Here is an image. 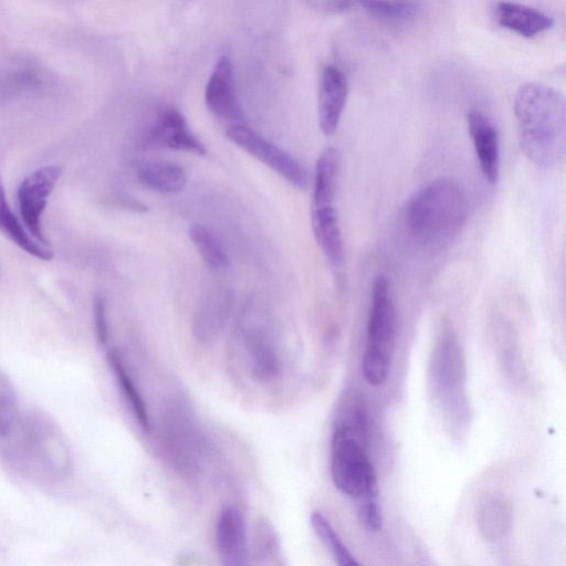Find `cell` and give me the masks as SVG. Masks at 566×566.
I'll return each instance as SVG.
<instances>
[{
  "mask_svg": "<svg viewBox=\"0 0 566 566\" xmlns=\"http://www.w3.org/2000/svg\"><path fill=\"white\" fill-rule=\"evenodd\" d=\"M311 525L338 565L350 566L358 564L324 514L313 512Z\"/></svg>",
  "mask_w": 566,
  "mask_h": 566,
  "instance_id": "24",
  "label": "cell"
},
{
  "mask_svg": "<svg viewBox=\"0 0 566 566\" xmlns=\"http://www.w3.org/2000/svg\"><path fill=\"white\" fill-rule=\"evenodd\" d=\"M150 145L205 156L207 149L192 133L184 115L174 107L163 109L146 137Z\"/></svg>",
  "mask_w": 566,
  "mask_h": 566,
  "instance_id": "12",
  "label": "cell"
},
{
  "mask_svg": "<svg viewBox=\"0 0 566 566\" xmlns=\"http://www.w3.org/2000/svg\"><path fill=\"white\" fill-rule=\"evenodd\" d=\"M234 297L230 290L213 287L198 301L192 318V334L198 343L210 345L222 334L231 315Z\"/></svg>",
  "mask_w": 566,
  "mask_h": 566,
  "instance_id": "10",
  "label": "cell"
},
{
  "mask_svg": "<svg viewBox=\"0 0 566 566\" xmlns=\"http://www.w3.org/2000/svg\"><path fill=\"white\" fill-rule=\"evenodd\" d=\"M326 7L333 11L363 9L370 17L390 24L408 23L421 11L419 0H327Z\"/></svg>",
  "mask_w": 566,
  "mask_h": 566,
  "instance_id": "15",
  "label": "cell"
},
{
  "mask_svg": "<svg viewBox=\"0 0 566 566\" xmlns=\"http://www.w3.org/2000/svg\"><path fill=\"white\" fill-rule=\"evenodd\" d=\"M61 175L60 166H43L28 175L18 188V202L23 226L43 244H46L42 231L43 212Z\"/></svg>",
  "mask_w": 566,
  "mask_h": 566,
  "instance_id": "8",
  "label": "cell"
},
{
  "mask_svg": "<svg viewBox=\"0 0 566 566\" xmlns=\"http://www.w3.org/2000/svg\"><path fill=\"white\" fill-rule=\"evenodd\" d=\"M255 534V551L259 557L274 558L279 563L280 546L276 533L265 521L258 522Z\"/></svg>",
  "mask_w": 566,
  "mask_h": 566,
  "instance_id": "25",
  "label": "cell"
},
{
  "mask_svg": "<svg viewBox=\"0 0 566 566\" xmlns=\"http://www.w3.org/2000/svg\"><path fill=\"white\" fill-rule=\"evenodd\" d=\"M188 234L208 268L214 271L230 268L231 261L227 250L209 228L195 223L189 227Z\"/></svg>",
  "mask_w": 566,
  "mask_h": 566,
  "instance_id": "23",
  "label": "cell"
},
{
  "mask_svg": "<svg viewBox=\"0 0 566 566\" xmlns=\"http://www.w3.org/2000/svg\"><path fill=\"white\" fill-rule=\"evenodd\" d=\"M365 417L360 410L350 421H340L334 429L331 444V473L335 488L359 502L378 497L375 468L364 444Z\"/></svg>",
  "mask_w": 566,
  "mask_h": 566,
  "instance_id": "4",
  "label": "cell"
},
{
  "mask_svg": "<svg viewBox=\"0 0 566 566\" xmlns=\"http://www.w3.org/2000/svg\"><path fill=\"white\" fill-rule=\"evenodd\" d=\"M19 417L11 399L0 394V438H7L12 434Z\"/></svg>",
  "mask_w": 566,
  "mask_h": 566,
  "instance_id": "27",
  "label": "cell"
},
{
  "mask_svg": "<svg viewBox=\"0 0 566 566\" xmlns=\"http://www.w3.org/2000/svg\"><path fill=\"white\" fill-rule=\"evenodd\" d=\"M348 95V82L343 71L326 65L321 74L317 116L322 133L332 136L339 125Z\"/></svg>",
  "mask_w": 566,
  "mask_h": 566,
  "instance_id": "11",
  "label": "cell"
},
{
  "mask_svg": "<svg viewBox=\"0 0 566 566\" xmlns=\"http://www.w3.org/2000/svg\"><path fill=\"white\" fill-rule=\"evenodd\" d=\"M468 130L483 177L495 184L500 176V138L493 122L479 111L467 116Z\"/></svg>",
  "mask_w": 566,
  "mask_h": 566,
  "instance_id": "13",
  "label": "cell"
},
{
  "mask_svg": "<svg viewBox=\"0 0 566 566\" xmlns=\"http://www.w3.org/2000/svg\"><path fill=\"white\" fill-rule=\"evenodd\" d=\"M476 525L488 542L502 541L511 531L513 512L510 502L496 494L488 495L478 505Z\"/></svg>",
  "mask_w": 566,
  "mask_h": 566,
  "instance_id": "18",
  "label": "cell"
},
{
  "mask_svg": "<svg viewBox=\"0 0 566 566\" xmlns=\"http://www.w3.org/2000/svg\"><path fill=\"white\" fill-rule=\"evenodd\" d=\"M337 172V151L334 148H326L315 165L312 206L334 202Z\"/></svg>",
  "mask_w": 566,
  "mask_h": 566,
  "instance_id": "22",
  "label": "cell"
},
{
  "mask_svg": "<svg viewBox=\"0 0 566 566\" xmlns=\"http://www.w3.org/2000/svg\"><path fill=\"white\" fill-rule=\"evenodd\" d=\"M518 145L538 167L560 164L566 149V104L563 93L543 83L522 85L514 98Z\"/></svg>",
  "mask_w": 566,
  "mask_h": 566,
  "instance_id": "1",
  "label": "cell"
},
{
  "mask_svg": "<svg viewBox=\"0 0 566 566\" xmlns=\"http://www.w3.org/2000/svg\"><path fill=\"white\" fill-rule=\"evenodd\" d=\"M495 14L501 27L524 38H534L554 25V20L549 15L516 2H499Z\"/></svg>",
  "mask_w": 566,
  "mask_h": 566,
  "instance_id": "17",
  "label": "cell"
},
{
  "mask_svg": "<svg viewBox=\"0 0 566 566\" xmlns=\"http://www.w3.org/2000/svg\"><path fill=\"white\" fill-rule=\"evenodd\" d=\"M216 545L222 564L242 566L248 564L249 552L244 518L233 507H224L216 525Z\"/></svg>",
  "mask_w": 566,
  "mask_h": 566,
  "instance_id": "14",
  "label": "cell"
},
{
  "mask_svg": "<svg viewBox=\"0 0 566 566\" xmlns=\"http://www.w3.org/2000/svg\"><path fill=\"white\" fill-rule=\"evenodd\" d=\"M468 210V197L462 185L452 178H438L411 196L405 210V226L418 247L438 252L457 239Z\"/></svg>",
  "mask_w": 566,
  "mask_h": 566,
  "instance_id": "2",
  "label": "cell"
},
{
  "mask_svg": "<svg viewBox=\"0 0 566 566\" xmlns=\"http://www.w3.org/2000/svg\"><path fill=\"white\" fill-rule=\"evenodd\" d=\"M396 310L386 276H377L371 285L367 319V342L363 357V375L371 386L382 385L389 375L396 340Z\"/></svg>",
  "mask_w": 566,
  "mask_h": 566,
  "instance_id": "5",
  "label": "cell"
},
{
  "mask_svg": "<svg viewBox=\"0 0 566 566\" xmlns=\"http://www.w3.org/2000/svg\"><path fill=\"white\" fill-rule=\"evenodd\" d=\"M93 312L96 337L99 343L104 344L108 339V323L106 302L102 295L95 296Z\"/></svg>",
  "mask_w": 566,
  "mask_h": 566,
  "instance_id": "28",
  "label": "cell"
},
{
  "mask_svg": "<svg viewBox=\"0 0 566 566\" xmlns=\"http://www.w3.org/2000/svg\"><path fill=\"white\" fill-rule=\"evenodd\" d=\"M107 358L118 387L120 388L136 421L144 432H151L153 424L145 400L130 375L127 373L120 356L115 350H112L108 353Z\"/></svg>",
  "mask_w": 566,
  "mask_h": 566,
  "instance_id": "21",
  "label": "cell"
},
{
  "mask_svg": "<svg viewBox=\"0 0 566 566\" xmlns=\"http://www.w3.org/2000/svg\"><path fill=\"white\" fill-rule=\"evenodd\" d=\"M205 102L224 130L248 124L235 94L232 63L226 55L218 60L207 82Z\"/></svg>",
  "mask_w": 566,
  "mask_h": 566,
  "instance_id": "9",
  "label": "cell"
},
{
  "mask_svg": "<svg viewBox=\"0 0 566 566\" xmlns=\"http://www.w3.org/2000/svg\"><path fill=\"white\" fill-rule=\"evenodd\" d=\"M358 514L368 531L377 532L381 528L382 517L378 497L360 501Z\"/></svg>",
  "mask_w": 566,
  "mask_h": 566,
  "instance_id": "26",
  "label": "cell"
},
{
  "mask_svg": "<svg viewBox=\"0 0 566 566\" xmlns=\"http://www.w3.org/2000/svg\"><path fill=\"white\" fill-rule=\"evenodd\" d=\"M233 357L238 368L251 381L269 385L281 378L284 350L279 326L263 311H245L233 335Z\"/></svg>",
  "mask_w": 566,
  "mask_h": 566,
  "instance_id": "3",
  "label": "cell"
},
{
  "mask_svg": "<svg viewBox=\"0 0 566 566\" xmlns=\"http://www.w3.org/2000/svg\"><path fill=\"white\" fill-rule=\"evenodd\" d=\"M464 363V353L457 335L450 329L444 331L431 355L430 382L447 417L459 426L467 423L470 415Z\"/></svg>",
  "mask_w": 566,
  "mask_h": 566,
  "instance_id": "6",
  "label": "cell"
},
{
  "mask_svg": "<svg viewBox=\"0 0 566 566\" xmlns=\"http://www.w3.org/2000/svg\"><path fill=\"white\" fill-rule=\"evenodd\" d=\"M312 229L317 245L334 266L344 260V245L334 202L312 206Z\"/></svg>",
  "mask_w": 566,
  "mask_h": 566,
  "instance_id": "16",
  "label": "cell"
},
{
  "mask_svg": "<svg viewBox=\"0 0 566 566\" xmlns=\"http://www.w3.org/2000/svg\"><path fill=\"white\" fill-rule=\"evenodd\" d=\"M137 178L144 187L160 193L180 192L187 184L185 169L170 161L145 163L137 169Z\"/></svg>",
  "mask_w": 566,
  "mask_h": 566,
  "instance_id": "20",
  "label": "cell"
},
{
  "mask_svg": "<svg viewBox=\"0 0 566 566\" xmlns=\"http://www.w3.org/2000/svg\"><path fill=\"white\" fill-rule=\"evenodd\" d=\"M224 134L230 142L274 170L295 188L302 190L307 188L308 174L304 166L248 124L228 128Z\"/></svg>",
  "mask_w": 566,
  "mask_h": 566,
  "instance_id": "7",
  "label": "cell"
},
{
  "mask_svg": "<svg viewBox=\"0 0 566 566\" xmlns=\"http://www.w3.org/2000/svg\"><path fill=\"white\" fill-rule=\"evenodd\" d=\"M0 232L12 243L19 247L28 254L40 260L50 261L53 253L45 244L34 239L23 224L20 223L18 217L11 210L4 191L2 177L0 174Z\"/></svg>",
  "mask_w": 566,
  "mask_h": 566,
  "instance_id": "19",
  "label": "cell"
}]
</instances>
